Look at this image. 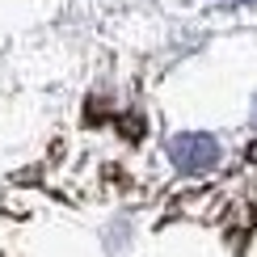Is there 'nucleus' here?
<instances>
[{"label": "nucleus", "mask_w": 257, "mask_h": 257, "mask_svg": "<svg viewBox=\"0 0 257 257\" xmlns=\"http://www.w3.org/2000/svg\"><path fill=\"white\" fill-rule=\"evenodd\" d=\"M215 5H244V0H215Z\"/></svg>", "instance_id": "obj_2"}, {"label": "nucleus", "mask_w": 257, "mask_h": 257, "mask_svg": "<svg viewBox=\"0 0 257 257\" xmlns=\"http://www.w3.org/2000/svg\"><path fill=\"white\" fill-rule=\"evenodd\" d=\"M169 156H173L177 169H186V173H198V169H211L219 160V144L211 135L202 131H186L177 139H169Z\"/></svg>", "instance_id": "obj_1"}, {"label": "nucleus", "mask_w": 257, "mask_h": 257, "mask_svg": "<svg viewBox=\"0 0 257 257\" xmlns=\"http://www.w3.org/2000/svg\"><path fill=\"white\" fill-rule=\"evenodd\" d=\"M253 114H257V105H253Z\"/></svg>", "instance_id": "obj_3"}]
</instances>
